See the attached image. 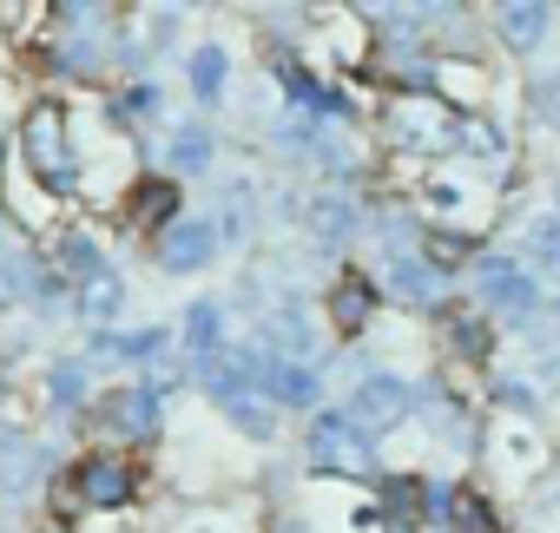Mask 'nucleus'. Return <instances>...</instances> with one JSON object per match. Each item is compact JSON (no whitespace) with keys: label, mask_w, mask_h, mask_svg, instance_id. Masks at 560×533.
I'll list each match as a JSON object with an SVG mask.
<instances>
[{"label":"nucleus","mask_w":560,"mask_h":533,"mask_svg":"<svg viewBox=\"0 0 560 533\" xmlns=\"http://www.w3.org/2000/svg\"><path fill=\"white\" fill-rule=\"evenodd\" d=\"M21 152H27V171L47 178L54 191H73L80 185V158H73V139H67V112L60 106H34L21 119Z\"/></svg>","instance_id":"f257e3e1"},{"label":"nucleus","mask_w":560,"mask_h":533,"mask_svg":"<svg viewBox=\"0 0 560 533\" xmlns=\"http://www.w3.org/2000/svg\"><path fill=\"white\" fill-rule=\"evenodd\" d=\"M409 402H416V395H409V382H396V376H370V382L350 395V408H343V415H350V428H357V435H389V428H402V422H409Z\"/></svg>","instance_id":"f03ea898"},{"label":"nucleus","mask_w":560,"mask_h":533,"mask_svg":"<svg viewBox=\"0 0 560 533\" xmlns=\"http://www.w3.org/2000/svg\"><path fill=\"white\" fill-rule=\"evenodd\" d=\"M132 487H139V474L119 454H86L73 467V481H67V500H80V507H126Z\"/></svg>","instance_id":"7ed1b4c3"},{"label":"nucleus","mask_w":560,"mask_h":533,"mask_svg":"<svg viewBox=\"0 0 560 533\" xmlns=\"http://www.w3.org/2000/svg\"><path fill=\"white\" fill-rule=\"evenodd\" d=\"M455 126H462V119H455L442 99H429V93H422V99L402 93V99L389 106V139H396V145H448Z\"/></svg>","instance_id":"20e7f679"},{"label":"nucleus","mask_w":560,"mask_h":533,"mask_svg":"<svg viewBox=\"0 0 560 533\" xmlns=\"http://www.w3.org/2000/svg\"><path fill=\"white\" fill-rule=\"evenodd\" d=\"M475 291H481V304H488V310H501V317H527V310H534V297H540V291H534V277L521 271L514 257H481V263H475Z\"/></svg>","instance_id":"39448f33"},{"label":"nucleus","mask_w":560,"mask_h":533,"mask_svg":"<svg viewBox=\"0 0 560 533\" xmlns=\"http://www.w3.org/2000/svg\"><path fill=\"white\" fill-rule=\"evenodd\" d=\"M311 454H317V467L363 474V467H370V435H357L350 415H317V422H311Z\"/></svg>","instance_id":"423d86ee"},{"label":"nucleus","mask_w":560,"mask_h":533,"mask_svg":"<svg viewBox=\"0 0 560 533\" xmlns=\"http://www.w3.org/2000/svg\"><path fill=\"white\" fill-rule=\"evenodd\" d=\"M100 428L119 435V441H152V428H159L152 389H119V395H106V402H100Z\"/></svg>","instance_id":"0eeeda50"},{"label":"nucleus","mask_w":560,"mask_h":533,"mask_svg":"<svg viewBox=\"0 0 560 533\" xmlns=\"http://www.w3.org/2000/svg\"><path fill=\"white\" fill-rule=\"evenodd\" d=\"M211 257V224H172V237L159 244V263H165V271H198V263Z\"/></svg>","instance_id":"6e6552de"},{"label":"nucleus","mask_w":560,"mask_h":533,"mask_svg":"<svg viewBox=\"0 0 560 533\" xmlns=\"http://www.w3.org/2000/svg\"><path fill=\"white\" fill-rule=\"evenodd\" d=\"M547 8H534V0H521V8H501V40L514 47V54H527V47H540V34H547Z\"/></svg>","instance_id":"1a4fd4ad"},{"label":"nucleus","mask_w":560,"mask_h":533,"mask_svg":"<svg viewBox=\"0 0 560 533\" xmlns=\"http://www.w3.org/2000/svg\"><path fill=\"white\" fill-rule=\"evenodd\" d=\"M370 310H376V291H370L363 277H343V284H337V297H330L337 330H363V323H370Z\"/></svg>","instance_id":"9d476101"},{"label":"nucleus","mask_w":560,"mask_h":533,"mask_svg":"<svg viewBox=\"0 0 560 533\" xmlns=\"http://www.w3.org/2000/svg\"><path fill=\"white\" fill-rule=\"evenodd\" d=\"M389 284H396L402 304H435V271H429V263H416V257H396L389 263Z\"/></svg>","instance_id":"9b49d317"},{"label":"nucleus","mask_w":560,"mask_h":533,"mask_svg":"<svg viewBox=\"0 0 560 533\" xmlns=\"http://www.w3.org/2000/svg\"><path fill=\"white\" fill-rule=\"evenodd\" d=\"M270 389H277V402H291V408H311V402H317V376H311L304 363L270 369Z\"/></svg>","instance_id":"f8f14e48"},{"label":"nucleus","mask_w":560,"mask_h":533,"mask_svg":"<svg viewBox=\"0 0 560 533\" xmlns=\"http://www.w3.org/2000/svg\"><path fill=\"white\" fill-rule=\"evenodd\" d=\"M178 211V185H165V178H152V185H139V224L152 230V224H165Z\"/></svg>","instance_id":"ddd939ff"},{"label":"nucleus","mask_w":560,"mask_h":533,"mask_svg":"<svg viewBox=\"0 0 560 533\" xmlns=\"http://www.w3.org/2000/svg\"><path fill=\"white\" fill-rule=\"evenodd\" d=\"M185 336H191L198 363H211V356H218V304H198V310L185 317Z\"/></svg>","instance_id":"4468645a"},{"label":"nucleus","mask_w":560,"mask_h":533,"mask_svg":"<svg viewBox=\"0 0 560 533\" xmlns=\"http://www.w3.org/2000/svg\"><path fill=\"white\" fill-rule=\"evenodd\" d=\"M448 520H455L462 533H494V513H488L481 494H448Z\"/></svg>","instance_id":"2eb2a0df"},{"label":"nucleus","mask_w":560,"mask_h":533,"mask_svg":"<svg viewBox=\"0 0 560 533\" xmlns=\"http://www.w3.org/2000/svg\"><path fill=\"white\" fill-rule=\"evenodd\" d=\"M527 250H534V263H540L547 277H560V224H547V217H540V224L527 230Z\"/></svg>","instance_id":"dca6fc26"},{"label":"nucleus","mask_w":560,"mask_h":533,"mask_svg":"<svg viewBox=\"0 0 560 533\" xmlns=\"http://www.w3.org/2000/svg\"><path fill=\"white\" fill-rule=\"evenodd\" d=\"M47 395H54L60 408H80V395H86V369H80V363H60V369L47 376Z\"/></svg>","instance_id":"f3484780"},{"label":"nucleus","mask_w":560,"mask_h":533,"mask_svg":"<svg viewBox=\"0 0 560 533\" xmlns=\"http://www.w3.org/2000/svg\"><path fill=\"white\" fill-rule=\"evenodd\" d=\"M191 86H198L205 99H211V93L224 86V54H218V47H205V54H191Z\"/></svg>","instance_id":"a211bd4d"},{"label":"nucleus","mask_w":560,"mask_h":533,"mask_svg":"<svg viewBox=\"0 0 560 533\" xmlns=\"http://www.w3.org/2000/svg\"><path fill=\"white\" fill-rule=\"evenodd\" d=\"M455 139H462L468 152H481V158H501V132H494L488 119H462V126H455Z\"/></svg>","instance_id":"6ab92c4d"},{"label":"nucleus","mask_w":560,"mask_h":533,"mask_svg":"<svg viewBox=\"0 0 560 533\" xmlns=\"http://www.w3.org/2000/svg\"><path fill=\"white\" fill-rule=\"evenodd\" d=\"M119 304H126L119 277H93V284H86V317H93V323H100V317H113Z\"/></svg>","instance_id":"aec40b11"},{"label":"nucleus","mask_w":560,"mask_h":533,"mask_svg":"<svg viewBox=\"0 0 560 533\" xmlns=\"http://www.w3.org/2000/svg\"><path fill=\"white\" fill-rule=\"evenodd\" d=\"M172 158H178V165H185V171H198V165H205V158H211V139H205V132H191V126H185V132H178V139H172Z\"/></svg>","instance_id":"412c9836"},{"label":"nucleus","mask_w":560,"mask_h":533,"mask_svg":"<svg viewBox=\"0 0 560 533\" xmlns=\"http://www.w3.org/2000/svg\"><path fill=\"white\" fill-rule=\"evenodd\" d=\"M60 263H67V271H93V237H67L60 244Z\"/></svg>","instance_id":"4be33fe9"},{"label":"nucleus","mask_w":560,"mask_h":533,"mask_svg":"<svg viewBox=\"0 0 560 533\" xmlns=\"http://www.w3.org/2000/svg\"><path fill=\"white\" fill-rule=\"evenodd\" d=\"M317 230H324V237H343V230H350V211H343L337 198H330V204H317Z\"/></svg>","instance_id":"5701e85b"},{"label":"nucleus","mask_w":560,"mask_h":533,"mask_svg":"<svg viewBox=\"0 0 560 533\" xmlns=\"http://www.w3.org/2000/svg\"><path fill=\"white\" fill-rule=\"evenodd\" d=\"M416 500H422L416 481H389V513H416Z\"/></svg>","instance_id":"b1692460"},{"label":"nucleus","mask_w":560,"mask_h":533,"mask_svg":"<svg viewBox=\"0 0 560 533\" xmlns=\"http://www.w3.org/2000/svg\"><path fill=\"white\" fill-rule=\"evenodd\" d=\"M455 343H462V356H481L488 350V330L481 323H455Z\"/></svg>","instance_id":"393cba45"},{"label":"nucleus","mask_w":560,"mask_h":533,"mask_svg":"<svg viewBox=\"0 0 560 533\" xmlns=\"http://www.w3.org/2000/svg\"><path fill=\"white\" fill-rule=\"evenodd\" d=\"M540 106H547V119H553V126H560V80H553V86H547V99H540Z\"/></svg>","instance_id":"a878e982"},{"label":"nucleus","mask_w":560,"mask_h":533,"mask_svg":"<svg viewBox=\"0 0 560 533\" xmlns=\"http://www.w3.org/2000/svg\"><path fill=\"white\" fill-rule=\"evenodd\" d=\"M553 211H560V191H553Z\"/></svg>","instance_id":"bb28decb"},{"label":"nucleus","mask_w":560,"mask_h":533,"mask_svg":"<svg viewBox=\"0 0 560 533\" xmlns=\"http://www.w3.org/2000/svg\"><path fill=\"white\" fill-rule=\"evenodd\" d=\"M284 533H304V526H284Z\"/></svg>","instance_id":"cd10ccee"}]
</instances>
